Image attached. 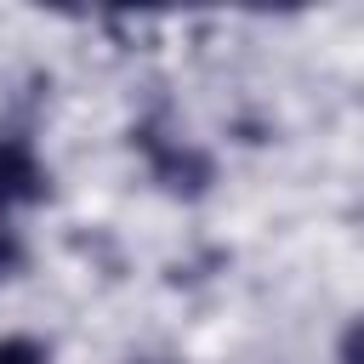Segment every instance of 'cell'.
<instances>
[{"label": "cell", "mask_w": 364, "mask_h": 364, "mask_svg": "<svg viewBox=\"0 0 364 364\" xmlns=\"http://www.w3.org/2000/svg\"><path fill=\"white\" fill-rule=\"evenodd\" d=\"M0 364H46V347L34 336H6L0 341Z\"/></svg>", "instance_id": "cell-3"}, {"label": "cell", "mask_w": 364, "mask_h": 364, "mask_svg": "<svg viewBox=\"0 0 364 364\" xmlns=\"http://www.w3.org/2000/svg\"><path fill=\"white\" fill-rule=\"evenodd\" d=\"M17 273H23V239L0 222V284H6V279H17Z\"/></svg>", "instance_id": "cell-4"}, {"label": "cell", "mask_w": 364, "mask_h": 364, "mask_svg": "<svg viewBox=\"0 0 364 364\" xmlns=\"http://www.w3.org/2000/svg\"><path fill=\"white\" fill-rule=\"evenodd\" d=\"M46 199V165L28 136H0V222Z\"/></svg>", "instance_id": "cell-2"}, {"label": "cell", "mask_w": 364, "mask_h": 364, "mask_svg": "<svg viewBox=\"0 0 364 364\" xmlns=\"http://www.w3.org/2000/svg\"><path fill=\"white\" fill-rule=\"evenodd\" d=\"M131 142L148 154V171H154V182H159L165 193H176V199H199V193H210V182H216V159H210L205 148H193V142H182V136H165L159 125H136Z\"/></svg>", "instance_id": "cell-1"}, {"label": "cell", "mask_w": 364, "mask_h": 364, "mask_svg": "<svg viewBox=\"0 0 364 364\" xmlns=\"http://www.w3.org/2000/svg\"><path fill=\"white\" fill-rule=\"evenodd\" d=\"M336 364H364V318H353L341 330V347H336Z\"/></svg>", "instance_id": "cell-5"}, {"label": "cell", "mask_w": 364, "mask_h": 364, "mask_svg": "<svg viewBox=\"0 0 364 364\" xmlns=\"http://www.w3.org/2000/svg\"><path fill=\"white\" fill-rule=\"evenodd\" d=\"M142 364H171V358H142Z\"/></svg>", "instance_id": "cell-6"}]
</instances>
